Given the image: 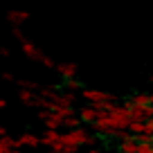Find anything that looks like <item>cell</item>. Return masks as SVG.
Returning a JSON list of instances; mask_svg holds the SVG:
<instances>
[{"mask_svg": "<svg viewBox=\"0 0 153 153\" xmlns=\"http://www.w3.org/2000/svg\"><path fill=\"white\" fill-rule=\"evenodd\" d=\"M20 86H23V88H29V90H36V83H32V81H20Z\"/></svg>", "mask_w": 153, "mask_h": 153, "instance_id": "cell-16", "label": "cell"}, {"mask_svg": "<svg viewBox=\"0 0 153 153\" xmlns=\"http://www.w3.org/2000/svg\"><path fill=\"white\" fill-rule=\"evenodd\" d=\"M126 131H131L133 135H142V133H146V126H144L142 120H131V124H128Z\"/></svg>", "mask_w": 153, "mask_h": 153, "instance_id": "cell-10", "label": "cell"}, {"mask_svg": "<svg viewBox=\"0 0 153 153\" xmlns=\"http://www.w3.org/2000/svg\"><path fill=\"white\" fill-rule=\"evenodd\" d=\"M59 140H61V133H59V131H52V128H48V131H45V135L41 137V142H43L45 146H50V149H52L54 144L59 142Z\"/></svg>", "mask_w": 153, "mask_h": 153, "instance_id": "cell-6", "label": "cell"}, {"mask_svg": "<svg viewBox=\"0 0 153 153\" xmlns=\"http://www.w3.org/2000/svg\"><path fill=\"white\" fill-rule=\"evenodd\" d=\"M106 113L110 115V120H113V124L117 126V128L120 131H124V128H128V124H131V120H133V117H131V113H128V108H126V106H110L108 110H106Z\"/></svg>", "mask_w": 153, "mask_h": 153, "instance_id": "cell-1", "label": "cell"}, {"mask_svg": "<svg viewBox=\"0 0 153 153\" xmlns=\"http://www.w3.org/2000/svg\"><path fill=\"white\" fill-rule=\"evenodd\" d=\"M63 81H65V88H68V90H70V92L79 90V86H81V83H79V81H76V79H74V76H72V79H63Z\"/></svg>", "mask_w": 153, "mask_h": 153, "instance_id": "cell-14", "label": "cell"}, {"mask_svg": "<svg viewBox=\"0 0 153 153\" xmlns=\"http://www.w3.org/2000/svg\"><path fill=\"white\" fill-rule=\"evenodd\" d=\"M18 144H20V149H36L38 144H43L41 142V137H36V135H32V133H25L23 137H18Z\"/></svg>", "mask_w": 153, "mask_h": 153, "instance_id": "cell-4", "label": "cell"}, {"mask_svg": "<svg viewBox=\"0 0 153 153\" xmlns=\"http://www.w3.org/2000/svg\"><path fill=\"white\" fill-rule=\"evenodd\" d=\"M83 99L88 101H106V104H113L115 97L110 92H104V90H83Z\"/></svg>", "mask_w": 153, "mask_h": 153, "instance_id": "cell-2", "label": "cell"}, {"mask_svg": "<svg viewBox=\"0 0 153 153\" xmlns=\"http://www.w3.org/2000/svg\"><path fill=\"white\" fill-rule=\"evenodd\" d=\"M59 115H61L63 120H68V117H74V108H72V106H61Z\"/></svg>", "mask_w": 153, "mask_h": 153, "instance_id": "cell-15", "label": "cell"}, {"mask_svg": "<svg viewBox=\"0 0 153 153\" xmlns=\"http://www.w3.org/2000/svg\"><path fill=\"white\" fill-rule=\"evenodd\" d=\"M23 54H25V56H29V59H38V61L43 59V54L38 52V48L34 43H29V41H23Z\"/></svg>", "mask_w": 153, "mask_h": 153, "instance_id": "cell-7", "label": "cell"}, {"mask_svg": "<svg viewBox=\"0 0 153 153\" xmlns=\"http://www.w3.org/2000/svg\"><path fill=\"white\" fill-rule=\"evenodd\" d=\"M151 144H153V140H151Z\"/></svg>", "mask_w": 153, "mask_h": 153, "instance_id": "cell-20", "label": "cell"}, {"mask_svg": "<svg viewBox=\"0 0 153 153\" xmlns=\"http://www.w3.org/2000/svg\"><path fill=\"white\" fill-rule=\"evenodd\" d=\"M63 126H65V128H79V126H81V120H76V117H68V120H63Z\"/></svg>", "mask_w": 153, "mask_h": 153, "instance_id": "cell-13", "label": "cell"}, {"mask_svg": "<svg viewBox=\"0 0 153 153\" xmlns=\"http://www.w3.org/2000/svg\"><path fill=\"white\" fill-rule=\"evenodd\" d=\"M11 149H20L18 140H11V137H2V142H0V153H5V151H11Z\"/></svg>", "mask_w": 153, "mask_h": 153, "instance_id": "cell-11", "label": "cell"}, {"mask_svg": "<svg viewBox=\"0 0 153 153\" xmlns=\"http://www.w3.org/2000/svg\"><path fill=\"white\" fill-rule=\"evenodd\" d=\"M41 61H43V63H45V65H48V68H56V63H54V61H52V59H50V56H43V59H41Z\"/></svg>", "mask_w": 153, "mask_h": 153, "instance_id": "cell-17", "label": "cell"}, {"mask_svg": "<svg viewBox=\"0 0 153 153\" xmlns=\"http://www.w3.org/2000/svg\"><path fill=\"white\" fill-rule=\"evenodd\" d=\"M79 153H101L99 149H86V151H79Z\"/></svg>", "mask_w": 153, "mask_h": 153, "instance_id": "cell-18", "label": "cell"}, {"mask_svg": "<svg viewBox=\"0 0 153 153\" xmlns=\"http://www.w3.org/2000/svg\"><path fill=\"white\" fill-rule=\"evenodd\" d=\"M56 70H59V74H61L63 79H72V76H76V65H74V63H59Z\"/></svg>", "mask_w": 153, "mask_h": 153, "instance_id": "cell-5", "label": "cell"}, {"mask_svg": "<svg viewBox=\"0 0 153 153\" xmlns=\"http://www.w3.org/2000/svg\"><path fill=\"white\" fill-rule=\"evenodd\" d=\"M79 117H81L83 124H95L97 117H99V110L92 108V106H83V108L79 110Z\"/></svg>", "mask_w": 153, "mask_h": 153, "instance_id": "cell-3", "label": "cell"}, {"mask_svg": "<svg viewBox=\"0 0 153 153\" xmlns=\"http://www.w3.org/2000/svg\"><path fill=\"white\" fill-rule=\"evenodd\" d=\"M72 101H74V95L70 90H68V95H59V104L61 106H72Z\"/></svg>", "mask_w": 153, "mask_h": 153, "instance_id": "cell-12", "label": "cell"}, {"mask_svg": "<svg viewBox=\"0 0 153 153\" xmlns=\"http://www.w3.org/2000/svg\"><path fill=\"white\" fill-rule=\"evenodd\" d=\"M63 126V117L59 113H50V117L45 120V128H52V131H59Z\"/></svg>", "mask_w": 153, "mask_h": 153, "instance_id": "cell-8", "label": "cell"}, {"mask_svg": "<svg viewBox=\"0 0 153 153\" xmlns=\"http://www.w3.org/2000/svg\"><path fill=\"white\" fill-rule=\"evenodd\" d=\"M27 18H29L27 11H9V14H7V20H9L11 25H16V27H18L23 20H27Z\"/></svg>", "mask_w": 153, "mask_h": 153, "instance_id": "cell-9", "label": "cell"}, {"mask_svg": "<svg viewBox=\"0 0 153 153\" xmlns=\"http://www.w3.org/2000/svg\"><path fill=\"white\" fill-rule=\"evenodd\" d=\"M48 153H54V151H52V149H50V151H48Z\"/></svg>", "mask_w": 153, "mask_h": 153, "instance_id": "cell-19", "label": "cell"}]
</instances>
